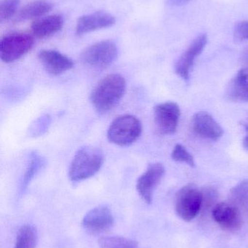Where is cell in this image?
Instances as JSON below:
<instances>
[{
  "label": "cell",
  "mask_w": 248,
  "mask_h": 248,
  "mask_svg": "<svg viewBox=\"0 0 248 248\" xmlns=\"http://www.w3.org/2000/svg\"><path fill=\"white\" fill-rule=\"evenodd\" d=\"M142 125L138 118L132 115H123L116 118L107 131L110 142L120 147L133 144L141 136Z\"/></svg>",
  "instance_id": "obj_3"
},
{
  "label": "cell",
  "mask_w": 248,
  "mask_h": 248,
  "mask_svg": "<svg viewBox=\"0 0 248 248\" xmlns=\"http://www.w3.org/2000/svg\"><path fill=\"white\" fill-rule=\"evenodd\" d=\"M191 0H167V3L170 6H174V7H179V6L184 5L187 4Z\"/></svg>",
  "instance_id": "obj_26"
},
{
  "label": "cell",
  "mask_w": 248,
  "mask_h": 248,
  "mask_svg": "<svg viewBox=\"0 0 248 248\" xmlns=\"http://www.w3.org/2000/svg\"><path fill=\"white\" fill-rule=\"evenodd\" d=\"M117 46L112 41L97 42L86 48L81 55L83 63L95 68H103L111 65L118 57Z\"/></svg>",
  "instance_id": "obj_6"
},
{
  "label": "cell",
  "mask_w": 248,
  "mask_h": 248,
  "mask_svg": "<svg viewBox=\"0 0 248 248\" xmlns=\"http://www.w3.org/2000/svg\"><path fill=\"white\" fill-rule=\"evenodd\" d=\"M115 218L111 210L105 205L96 207L89 211L82 221V226L93 234L105 232L112 228Z\"/></svg>",
  "instance_id": "obj_11"
},
{
  "label": "cell",
  "mask_w": 248,
  "mask_h": 248,
  "mask_svg": "<svg viewBox=\"0 0 248 248\" xmlns=\"http://www.w3.org/2000/svg\"><path fill=\"white\" fill-rule=\"evenodd\" d=\"M208 43V36L205 33L199 35L186 48L178 61L175 68L176 74L183 79L189 78L191 71L193 68L195 60L202 53Z\"/></svg>",
  "instance_id": "obj_10"
},
{
  "label": "cell",
  "mask_w": 248,
  "mask_h": 248,
  "mask_svg": "<svg viewBox=\"0 0 248 248\" xmlns=\"http://www.w3.org/2000/svg\"><path fill=\"white\" fill-rule=\"evenodd\" d=\"M126 81L120 74L108 75L94 87L90 100L96 110L106 113L112 110L125 94Z\"/></svg>",
  "instance_id": "obj_1"
},
{
  "label": "cell",
  "mask_w": 248,
  "mask_h": 248,
  "mask_svg": "<svg viewBox=\"0 0 248 248\" xmlns=\"http://www.w3.org/2000/svg\"><path fill=\"white\" fill-rule=\"evenodd\" d=\"M202 201L199 215L206 217L208 214L212 213L213 209L218 202V194L214 188L207 186L202 189Z\"/></svg>",
  "instance_id": "obj_21"
},
{
  "label": "cell",
  "mask_w": 248,
  "mask_h": 248,
  "mask_svg": "<svg viewBox=\"0 0 248 248\" xmlns=\"http://www.w3.org/2000/svg\"><path fill=\"white\" fill-rule=\"evenodd\" d=\"M234 40L240 44L248 42V20L238 22L234 28Z\"/></svg>",
  "instance_id": "obj_25"
},
{
  "label": "cell",
  "mask_w": 248,
  "mask_h": 248,
  "mask_svg": "<svg viewBox=\"0 0 248 248\" xmlns=\"http://www.w3.org/2000/svg\"><path fill=\"white\" fill-rule=\"evenodd\" d=\"M171 157L173 160L179 163H186L189 166L195 168V159L184 146L181 144H176L171 153Z\"/></svg>",
  "instance_id": "obj_23"
},
{
  "label": "cell",
  "mask_w": 248,
  "mask_h": 248,
  "mask_svg": "<svg viewBox=\"0 0 248 248\" xmlns=\"http://www.w3.org/2000/svg\"><path fill=\"white\" fill-rule=\"evenodd\" d=\"M165 173V169L162 163H151L147 170L137 181L136 189L146 203L151 204L153 201L154 191L161 182Z\"/></svg>",
  "instance_id": "obj_8"
},
{
  "label": "cell",
  "mask_w": 248,
  "mask_h": 248,
  "mask_svg": "<svg viewBox=\"0 0 248 248\" xmlns=\"http://www.w3.org/2000/svg\"><path fill=\"white\" fill-rule=\"evenodd\" d=\"M115 23L116 18L113 15L106 12H95L81 16L77 20L76 31L78 34H84L112 27Z\"/></svg>",
  "instance_id": "obj_12"
},
{
  "label": "cell",
  "mask_w": 248,
  "mask_h": 248,
  "mask_svg": "<svg viewBox=\"0 0 248 248\" xmlns=\"http://www.w3.org/2000/svg\"><path fill=\"white\" fill-rule=\"evenodd\" d=\"M99 245L100 248H138L136 242L119 236L102 237L99 240Z\"/></svg>",
  "instance_id": "obj_20"
},
{
  "label": "cell",
  "mask_w": 248,
  "mask_h": 248,
  "mask_svg": "<svg viewBox=\"0 0 248 248\" xmlns=\"http://www.w3.org/2000/svg\"><path fill=\"white\" fill-rule=\"evenodd\" d=\"M38 58L45 71L51 75H60L74 67L72 60L54 49H42L38 54Z\"/></svg>",
  "instance_id": "obj_13"
},
{
  "label": "cell",
  "mask_w": 248,
  "mask_h": 248,
  "mask_svg": "<svg viewBox=\"0 0 248 248\" xmlns=\"http://www.w3.org/2000/svg\"><path fill=\"white\" fill-rule=\"evenodd\" d=\"M103 154L93 147H84L76 153L68 170L69 179L78 183L96 175L103 166Z\"/></svg>",
  "instance_id": "obj_2"
},
{
  "label": "cell",
  "mask_w": 248,
  "mask_h": 248,
  "mask_svg": "<svg viewBox=\"0 0 248 248\" xmlns=\"http://www.w3.org/2000/svg\"><path fill=\"white\" fill-rule=\"evenodd\" d=\"M226 94L231 101L248 103V67L240 69L231 80Z\"/></svg>",
  "instance_id": "obj_16"
},
{
  "label": "cell",
  "mask_w": 248,
  "mask_h": 248,
  "mask_svg": "<svg viewBox=\"0 0 248 248\" xmlns=\"http://www.w3.org/2000/svg\"><path fill=\"white\" fill-rule=\"evenodd\" d=\"M154 122L161 134H173L177 130L181 110L174 102H165L155 106L154 110Z\"/></svg>",
  "instance_id": "obj_7"
},
{
  "label": "cell",
  "mask_w": 248,
  "mask_h": 248,
  "mask_svg": "<svg viewBox=\"0 0 248 248\" xmlns=\"http://www.w3.org/2000/svg\"><path fill=\"white\" fill-rule=\"evenodd\" d=\"M242 124H243L245 129H246V133H247L246 137L243 139V146H244V147L246 150H248V120L246 121V122H243Z\"/></svg>",
  "instance_id": "obj_27"
},
{
  "label": "cell",
  "mask_w": 248,
  "mask_h": 248,
  "mask_svg": "<svg viewBox=\"0 0 248 248\" xmlns=\"http://www.w3.org/2000/svg\"><path fill=\"white\" fill-rule=\"evenodd\" d=\"M229 202L240 210L242 214H248V179H244L230 190Z\"/></svg>",
  "instance_id": "obj_18"
},
{
  "label": "cell",
  "mask_w": 248,
  "mask_h": 248,
  "mask_svg": "<svg viewBox=\"0 0 248 248\" xmlns=\"http://www.w3.org/2000/svg\"><path fill=\"white\" fill-rule=\"evenodd\" d=\"M243 61L248 65V48L245 51L244 54H243Z\"/></svg>",
  "instance_id": "obj_28"
},
{
  "label": "cell",
  "mask_w": 248,
  "mask_h": 248,
  "mask_svg": "<svg viewBox=\"0 0 248 248\" xmlns=\"http://www.w3.org/2000/svg\"><path fill=\"white\" fill-rule=\"evenodd\" d=\"M211 216L214 221L226 231H238L243 227V214L230 202H218L213 209Z\"/></svg>",
  "instance_id": "obj_9"
},
{
  "label": "cell",
  "mask_w": 248,
  "mask_h": 248,
  "mask_svg": "<svg viewBox=\"0 0 248 248\" xmlns=\"http://www.w3.org/2000/svg\"><path fill=\"white\" fill-rule=\"evenodd\" d=\"M44 166V160L36 155H33L30 162L28 165L22 181V189H25L31 181L37 174L42 166Z\"/></svg>",
  "instance_id": "obj_22"
},
{
  "label": "cell",
  "mask_w": 248,
  "mask_h": 248,
  "mask_svg": "<svg viewBox=\"0 0 248 248\" xmlns=\"http://www.w3.org/2000/svg\"><path fill=\"white\" fill-rule=\"evenodd\" d=\"M36 229L32 225H24L17 232L14 248H35L37 244Z\"/></svg>",
  "instance_id": "obj_19"
},
{
  "label": "cell",
  "mask_w": 248,
  "mask_h": 248,
  "mask_svg": "<svg viewBox=\"0 0 248 248\" xmlns=\"http://www.w3.org/2000/svg\"><path fill=\"white\" fill-rule=\"evenodd\" d=\"M34 43L33 38L26 33L6 35L0 42V58L6 63L13 62L27 54Z\"/></svg>",
  "instance_id": "obj_5"
},
{
  "label": "cell",
  "mask_w": 248,
  "mask_h": 248,
  "mask_svg": "<svg viewBox=\"0 0 248 248\" xmlns=\"http://www.w3.org/2000/svg\"><path fill=\"white\" fill-rule=\"evenodd\" d=\"M20 0H2L0 3V20H10L17 13Z\"/></svg>",
  "instance_id": "obj_24"
},
{
  "label": "cell",
  "mask_w": 248,
  "mask_h": 248,
  "mask_svg": "<svg viewBox=\"0 0 248 248\" xmlns=\"http://www.w3.org/2000/svg\"><path fill=\"white\" fill-rule=\"evenodd\" d=\"M52 7V3L45 0L32 1L19 10L16 17V21L22 22L30 19L40 18L49 13Z\"/></svg>",
  "instance_id": "obj_17"
},
{
  "label": "cell",
  "mask_w": 248,
  "mask_h": 248,
  "mask_svg": "<svg viewBox=\"0 0 248 248\" xmlns=\"http://www.w3.org/2000/svg\"><path fill=\"white\" fill-rule=\"evenodd\" d=\"M64 20L61 15L54 14L36 19L32 24V31L38 39H46L59 32L64 26Z\"/></svg>",
  "instance_id": "obj_15"
},
{
  "label": "cell",
  "mask_w": 248,
  "mask_h": 248,
  "mask_svg": "<svg viewBox=\"0 0 248 248\" xmlns=\"http://www.w3.org/2000/svg\"><path fill=\"white\" fill-rule=\"evenodd\" d=\"M192 125L195 132L206 140L217 141L224 134L221 125L207 112L196 113L194 116Z\"/></svg>",
  "instance_id": "obj_14"
},
{
  "label": "cell",
  "mask_w": 248,
  "mask_h": 248,
  "mask_svg": "<svg viewBox=\"0 0 248 248\" xmlns=\"http://www.w3.org/2000/svg\"><path fill=\"white\" fill-rule=\"evenodd\" d=\"M202 190L193 184L183 186L176 195L175 210L178 217L189 222L196 218L202 207Z\"/></svg>",
  "instance_id": "obj_4"
}]
</instances>
